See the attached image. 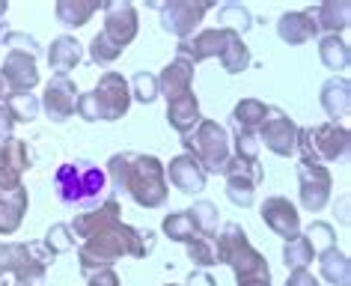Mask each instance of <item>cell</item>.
I'll return each instance as SVG.
<instances>
[{
    "instance_id": "obj_39",
    "label": "cell",
    "mask_w": 351,
    "mask_h": 286,
    "mask_svg": "<svg viewBox=\"0 0 351 286\" xmlns=\"http://www.w3.org/2000/svg\"><path fill=\"white\" fill-rule=\"evenodd\" d=\"M128 90H131V102L152 105V102H158V78L152 72H137L128 81Z\"/></svg>"
},
{
    "instance_id": "obj_9",
    "label": "cell",
    "mask_w": 351,
    "mask_h": 286,
    "mask_svg": "<svg viewBox=\"0 0 351 286\" xmlns=\"http://www.w3.org/2000/svg\"><path fill=\"white\" fill-rule=\"evenodd\" d=\"M93 102H95V110H99L101 123H117V119H122L131 108L128 78H122L119 72H104L93 90Z\"/></svg>"
},
{
    "instance_id": "obj_41",
    "label": "cell",
    "mask_w": 351,
    "mask_h": 286,
    "mask_svg": "<svg viewBox=\"0 0 351 286\" xmlns=\"http://www.w3.org/2000/svg\"><path fill=\"white\" fill-rule=\"evenodd\" d=\"M188 248V259L194 263L197 268H212V265H217V250H215V239H206V236H197L191 245H185Z\"/></svg>"
},
{
    "instance_id": "obj_5",
    "label": "cell",
    "mask_w": 351,
    "mask_h": 286,
    "mask_svg": "<svg viewBox=\"0 0 351 286\" xmlns=\"http://www.w3.org/2000/svg\"><path fill=\"white\" fill-rule=\"evenodd\" d=\"M351 150V134L346 126L337 123H322V126H310L298 132V146L295 155L301 164H333L348 158Z\"/></svg>"
},
{
    "instance_id": "obj_42",
    "label": "cell",
    "mask_w": 351,
    "mask_h": 286,
    "mask_svg": "<svg viewBox=\"0 0 351 286\" xmlns=\"http://www.w3.org/2000/svg\"><path fill=\"white\" fill-rule=\"evenodd\" d=\"M304 236L310 239L315 254H319V250H328V248H337V230H333L328 221H313L310 227H306Z\"/></svg>"
},
{
    "instance_id": "obj_20",
    "label": "cell",
    "mask_w": 351,
    "mask_h": 286,
    "mask_svg": "<svg viewBox=\"0 0 351 286\" xmlns=\"http://www.w3.org/2000/svg\"><path fill=\"white\" fill-rule=\"evenodd\" d=\"M194 75H197L194 63H188L185 57H173L170 63L161 69V75H155L158 95H164V99L170 102V99H179V95L194 93Z\"/></svg>"
},
{
    "instance_id": "obj_44",
    "label": "cell",
    "mask_w": 351,
    "mask_h": 286,
    "mask_svg": "<svg viewBox=\"0 0 351 286\" xmlns=\"http://www.w3.org/2000/svg\"><path fill=\"white\" fill-rule=\"evenodd\" d=\"M77 117L86 119V123H99V110H95V102H93V93H84L77 95Z\"/></svg>"
},
{
    "instance_id": "obj_10",
    "label": "cell",
    "mask_w": 351,
    "mask_h": 286,
    "mask_svg": "<svg viewBox=\"0 0 351 286\" xmlns=\"http://www.w3.org/2000/svg\"><path fill=\"white\" fill-rule=\"evenodd\" d=\"M298 132H301V126H298L283 108L268 105V117L259 128V146L265 143L268 152L280 155V158H289V155H295Z\"/></svg>"
},
{
    "instance_id": "obj_13",
    "label": "cell",
    "mask_w": 351,
    "mask_h": 286,
    "mask_svg": "<svg viewBox=\"0 0 351 286\" xmlns=\"http://www.w3.org/2000/svg\"><path fill=\"white\" fill-rule=\"evenodd\" d=\"M101 12H104L101 33L113 42V45L128 48L131 42L137 39V30H140L137 6L128 3V0H113V3H101Z\"/></svg>"
},
{
    "instance_id": "obj_53",
    "label": "cell",
    "mask_w": 351,
    "mask_h": 286,
    "mask_svg": "<svg viewBox=\"0 0 351 286\" xmlns=\"http://www.w3.org/2000/svg\"><path fill=\"white\" fill-rule=\"evenodd\" d=\"M164 286H176V283H164Z\"/></svg>"
},
{
    "instance_id": "obj_14",
    "label": "cell",
    "mask_w": 351,
    "mask_h": 286,
    "mask_svg": "<svg viewBox=\"0 0 351 286\" xmlns=\"http://www.w3.org/2000/svg\"><path fill=\"white\" fill-rule=\"evenodd\" d=\"M39 108L45 110V117L57 126H63L66 119H72L75 108H77V86H75L72 78H66V75L51 78L45 84V93H42V99H39Z\"/></svg>"
},
{
    "instance_id": "obj_51",
    "label": "cell",
    "mask_w": 351,
    "mask_h": 286,
    "mask_svg": "<svg viewBox=\"0 0 351 286\" xmlns=\"http://www.w3.org/2000/svg\"><path fill=\"white\" fill-rule=\"evenodd\" d=\"M6 95H10V90H6V84H3V78H0V105L6 102Z\"/></svg>"
},
{
    "instance_id": "obj_46",
    "label": "cell",
    "mask_w": 351,
    "mask_h": 286,
    "mask_svg": "<svg viewBox=\"0 0 351 286\" xmlns=\"http://www.w3.org/2000/svg\"><path fill=\"white\" fill-rule=\"evenodd\" d=\"M286 286H322V281L310 272V268H298V272H289Z\"/></svg>"
},
{
    "instance_id": "obj_11",
    "label": "cell",
    "mask_w": 351,
    "mask_h": 286,
    "mask_svg": "<svg viewBox=\"0 0 351 286\" xmlns=\"http://www.w3.org/2000/svg\"><path fill=\"white\" fill-rule=\"evenodd\" d=\"M298 197L304 212H322L330 203L333 176L324 164H301L298 161Z\"/></svg>"
},
{
    "instance_id": "obj_33",
    "label": "cell",
    "mask_w": 351,
    "mask_h": 286,
    "mask_svg": "<svg viewBox=\"0 0 351 286\" xmlns=\"http://www.w3.org/2000/svg\"><path fill=\"white\" fill-rule=\"evenodd\" d=\"M313 259H315V248L310 245V239H306L304 233L283 245V265L289 268V272H298V268H310Z\"/></svg>"
},
{
    "instance_id": "obj_29",
    "label": "cell",
    "mask_w": 351,
    "mask_h": 286,
    "mask_svg": "<svg viewBox=\"0 0 351 286\" xmlns=\"http://www.w3.org/2000/svg\"><path fill=\"white\" fill-rule=\"evenodd\" d=\"M101 10L99 0H60V3L54 6L57 12V21L66 24V27H84V24L93 21V15Z\"/></svg>"
},
{
    "instance_id": "obj_36",
    "label": "cell",
    "mask_w": 351,
    "mask_h": 286,
    "mask_svg": "<svg viewBox=\"0 0 351 286\" xmlns=\"http://www.w3.org/2000/svg\"><path fill=\"white\" fill-rule=\"evenodd\" d=\"M6 110H10V117H12V123L19 126V123H33V119L39 117V99L33 93L27 95H6Z\"/></svg>"
},
{
    "instance_id": "obj_50",
    "label": "cell",
    "mask_w": 351,
    "mask_h": 286,
    "mask_svg": "<svg viewBox=\"0 0 351 286\" xmlns=\"http://www.w3.org/2000/svg\"><path fill=\"white\" fill-rule=\"evenodd\" d=\"M6 33H10V24H6L3 19H0V45L6 42Z\"/></svg>"
},
{
    "instance_id": "obj_43",
    "label": "cell",
    "mask_w": 351,
    "mask_h": 286,
    "mask_svg": "<svg viewBox=\"0 0 351 286\" xmlns=\"http://www.w3.org/2000/svg\"><path fill=\"white\" fill-rule=\"evenodd\" d=\"M3 45H10V48H15V51H27V54H36V57H39V42L33 39V36H27V33L10 30V33H6V42H3Z\"/></svg>"
},
{
    "instance_id": "obj_12",
    "label": "cell",
    "mask_w": 351,
    "mask_h": 286,
    "mask_svg": "<svg viewBox=\"0 0 351 286\" xmlns=\"http://www.w3.org/2000/svg\"><path fill=\"white\" fill-rule=\"evenodd\" d=\"M0 78H3L10 95H27L39 86V63L36 54H27V51H15L10 48V54L3 57V66H0Z\"/></svg>"
},
{
    "instance_id": "obj_22",
    "label": "cell",
    "mask_w": 351,
    "mask_h": 286,
    "mask_svg": "<svg viewBox=\"0 0 351 286\" xmlns=\"http://www.w3.org/2000/svg\"><path fill=\"white\" fill-rule=\"evenodd\" d=\"M268 117V105L259 99H241L230 114V137H259V128Z\"/></svg>"
},
{
    "instance_id": "obj_7",
    "label": "cell",
    "mask_w": 351,
    "mask_h": 286,
    "mask_svg": "<svg viewBox=\"0 0 351 286\" xmlns=\"http://www.w3.org/2000/svg\"><path fill=\"white\" fill-rule=\"evenodd\" d=\"M265 170H262V161L259 155H235L223 170V179H226V197H230L232 206L239 209H250L253 200H256V188Z\"/></svg>"
},
{
    "instance_id": "obj_17",
    "label": "cell",
    "mask_w": 351,
    "mask_h": 286,
    "mask_svg": "<svg viewBox=\"0 0 351 286\" xmlns=\"http://www.w3.org/2000/svg\"><path fill=\"white\" fill-rule=\"evenodd\" d=\"M235 36L232 30H223V27H208V30H199L194 33L191 39L179 42L176 45V57H185L188 63H206V60H221L226 42H230Z\"/></svg>"
},
{
    "instance_id": "obj_45",
    "label": "cell",
    "mask_w": 351,
    "mask_h": 286,
    "mask_svg": "<svg viewBox=\"0 0 351 286\" xmlns=\"http://www.w3.org/2000/svg\"><path fill=\"white\" fill-rule=\"evenodd\" d=\"M86 286H122V281H119V274L113 272V268H101V272L86 277Z\"/></svg>"
},
{
    "instance_id": "obj_48",
    "label": "cell",
    "mask_w": 351,
    "mask_h": 286,
    "mask_svg": "<svg viewBox=\"0 0 351 286\" xmlns=\"http://www.w3.org/2000/svg\"><path fill=\"white\" fill-rule=\"evenodd\" d=\"M235 286H271V272L247 274V277H235Z\"/></svg>"
},
{
    "instance_id": "obj_27",
    "label": "cell",
    "mask_w": 351,
    "mask_h": 286,
    "mask_svg": "<svg viewBox=\"0 0 351 286\" xmlns=\"http://www.w3.org/2000/svg\"><path fill=\"white\" fill-rule=\"evenodd\" d=\"M81 60H84V45L75 36L51 39V45H48V66L54 69V75H66L69 78L72 69L81 66Z\"/></svg>"
},
{
    "instance_id": "obj_4",
    "label": "cell",
    "mask_w": 351,
    "mask_h": 286,
    "mask_svg": "<svg viewBox=\"0 0 351 286\" xmlns=\"http://www.w3.org/2000/svg\"><path fill=\"white\" fill-rule=\"evenodd\" d=\"M182 146L191 158L199 161V167L206 170V176H223L226 164L232 158V141L226 126H221L217 119L203 117L194 132L182 134Z\"/></svg>"
},
{
    "instance_id": "obj_21",
    "label": "cell",
    "mask_w": 351,
    "mask_h": 286,
    "mask_svg": "<svg viewBox=\"0 0 351 286\" xmlns=\"http://www.w3.org/2000/svg\"><path fill=\"white\" fill-rule=\"evenodd\" d=\"M319 102L324 108V114L330 119L328 123H337L342 126L348 119V110H351V84L346 75H333L322 84V93H319Z\"/></svg>"
},
{
    "instance_id": "obj_19",
    "label": "cell",
    "mask_w": 351,
    "mask_h": 286,
    "mask_svg": "<svg viewBox=\"0 0 351 286\" xmlns=\"http://www.w3.org/2000/svg\"><path fill=\"white\" fill-rule=\"evenodd\" d=\"M164 176H167V185L179 188L182 194H188V197L206 191V182H208L206 170L199 167V161L191 158L188 152L176 155V158H170V164H164Z\"/></svg>"
},
{
    "instance_id": "obj_1",
    "label": "cell",
    "mask_w": 351,
    "mask_h": 286,
    "mask_svg": "<svg viewBox=\"0 0 351 286\" xmlns=\"http://www.w3.org/2000/svg\"><path fill=\"white\" fill-rule=\"evenodd\" d=\"M108 185L110 191L131 197L140 209H161L170 197L164 176V161L146 152H117L108 158Z\"/></svg>"
},
{
    "instance_id": "obj_18",
    "label": "cell",
    "mask_w": 351,
    "mask_h": 286,
    "mask_svg": "<svg viewBox=\"0 0 351 286\" xmlns=\"http://www.w3.org/2000/svg\"><path fill=\"white\" fill-rule=\"evenodd\" d=\"M119 212H122L119 197H117V194H108L99 206H95V209H90V212H77V215H75V221L69 224V230H72V236H75V239H81V241H84V239L95 236V233H101V230L113 227L117 221H122V218H119Z\"/></svg>"
},
{
    "instance_id": "obj_47",
    "label": "cell",
    "mask_w": 351,
    "mask_h": 286,
    "mask_svg": "<svg viewBox=\"0 0 351 286\" xmlns=\"http://www.w3.org/2000/svg\"><path fill=\"white\" fill-rule=\"evenodd\" d=\"M185 286H217V281L208 272H203V268H194V272L188 274Z\"/></svg>"
},
{
    "instance_id": "obj_23",
    "label": "cell",
    "mask_w": 351,
    "mask_h": 286,
    "mask_svg": "<svg viewBox=\"0 0 351 286\" xmlns=\"http://www.w3.org/2000/svg\"><path fill=\"white\" fill-rule=\"evenodd\" d=\"M27 206H30V194L24 185L0 191V236H15L21 230Z\"/></svg>"
},
{
    "instance_id": "obj_38",
    "label": "cell",
    "mask_w": 351,
    "mask_h": 286,
    "mask_svg": "<svg viewBox=\"0 0 351 286\" xmlns=\"http://www.w3.org/2000/svg\"><path fill=\"white\" fill-rule=\"evenodd\" d=\"M217 27H223V30H232V33H239V36H244L250 27H253V19H250V12L244 10V6L239 3H230V6H221V12H217Z\"/></svg>"
},
{
    "instance_id": "obj_3",
    "label": "cell",
    "mask_w": 351,
    "mask_h": 286,
    "mask_svg": "<svg viewBox=\"0 0 351 286\" xmlns=\"http://www.w3.org/2000/svg\"><path fill=\"white\" fill-rule=\"evenodd\" d=\"M54 194L66 209L90 212L110 194L108 173H104V167L86 158L63 161L54 170Z\"/></svg>"
},
{
    "instance_id": "obj_32",
    "label": "cell",
    "mask_w": 351,
    "mask_h": 286,
    "mask_svg": "<svg viewBox=\"0 0 351 286\" xmlns=\"http://www.w3.org/2000/svg\"><path fill=\"white\" fill-rule=\"evenodd\" d=\"M161 230H164V236L170 239V241H179V245H191L199 233L194 227V221H191V215L188 209H182V212H170L167 218L161 221Z\"/></svg>"
},
{
    "instance_id": "obj_30",
    "label": "cell",
    "mask_w": 351,
    "mask_h": 286,
    "mask_svg": "<svg viewBox=\"0 0 351 286\" xmlns=\"http://www.w3.org/2000/svg\"><path fill=\"white\" fill-rule=\"evenodd\" d=\"M30 241H0V277H15L30 263Z\"/></svg>"
},
{
    "instance_id": "obj_16",
    "label": "cell",
    "mask_w": 351,
    "mask_h": 286,
    "mask_svg": "<svg viewBox=\"0 0 351 286\" xmlns=\"http://www.w3.org/2000/svg\"><path fill=\"white\" fill-rule=\"evenodd\" d=\"M259 215L265 221V227L283 241H292L295 236H301V212L286 197H280V194L265 197V203L259 206Z\"/></svg>"
},
{
    "instance_id": "obj_35",
    "label": "cell",
    "mask_w": 351,
    "mask_h": 286,
    "mask_svg": "<svg viewBox=\"0 0 351 286\" xmlns=\"http://www.w3.org/2000/svg\"><path fill=\"white\" fill-rule=\"evenodd\" d=\"M188 215H191V221H194V227H197L199 236H206V239H215V236H217L221 212H217V206H215V203L197 200V203L188 209Z\"/></svg>"
},
{
    "instance_id": "obj_24",
    "label": "cell",
    "mask_w": 351,
    "mask_h": 286,
    "mask_svg": "<svg viewBox=\"0 0 351 286\" xmlns=\"http://www.w3.org/2000/svg\"><path fill=\"white\" fill-rule=\"evenodd\" d=\"M277 36L286 45H306V42L319 39V24H315L313 12H283L277 19Z\"/></svg>"
},
{
    "instance_id": "obj_25",
    "label": "cell",
    "mask_w": 351,
    "mask_h": 286,
    "mask_svg": "<svg viewBox=\"0 0 351 286\" xmlns=\"http://www.w3.org/2000/svg\"><path fill=\"white\" fill-rule=\"evenodd\" d=\"M313 12L315 24H319V33L324 36H342L351 24V3L348 0H324Z\"/></svg>"
},
{
    "instance_id": "obj_52",
    "label": "cell",
    "mask_w": 351,
    "mask_h": 286,
    "mask_svg": "<svg viewBox=\"0 0 351 286\" xmlns=\"http://www.w3.org/2000/svg\"><path fill=\"white\" fill-rule=\"evenodd\" d=\"M0 286H12L10 281H6V277H0Z\"/></svg>"
},
{
    "instance_id": "obj_49",
    "label": "cell",
    "mask_w": 351,
    "mask_h": 286,
    "mask_svg": "<svg viewBox=\"0 0 351 286\" xmlns=\"http://www.w3.org/2000/svg\"><path fill=\"white\" fill-rule=\"evenodd\" d=\"M12 132H15V123H12L10 110H6V105H0V141H3V137H12Z\"/></svg>"
},
{
    "instance_id": "obj_6",
    "label": "cell",
    "mask_w": 351,
    "mask_h": 286,
    "mask_svg": "<svg viewBox=\"0 0 351 286\" xmlns=\"http://www.w3.org/2000/svg\"><path fill=\"white\" fill-rule=\"evenodd\" d=\"M215 250H217V263L230 265L235 277L271 272L265 254H259V250L250 245V236L241 224H223L215 236Z\"/></svg>"
},
{
    "instance_id": "obj_37",
    "label": "cell",
    "mask_w": 351,
    "mask_h": 286,
    "mask_svg": "<svg viewBox=\"0 0 351 286\" xmlns=\"http://www.w3.org/2000/svg\"><path fill=\"white\" fill-rule=\"evenodd\" d=\"M39 241H42V248H45L51 257H60V254H66V250H72L77 239L72 236L69 224H51L45 239H39Z\"/></svg>"
},
{
    "instance_id": "obj_2",
    "label": "cell",
    "mask_w": 351,
    "mask_h": 286,
    "mask_svg": "<svg viewBox=\"0 0 351 286\" xmlns=\"http://www.w3.org/2000/svg\"><path fill=\"white\" fill-rule=\"evenodd\" d=\"M158 239L152 230H140L131 224L117 221L113 227L95 233V236L84 239L77 245V265L81 274H95L101 268H113V263L122 257H134V259H146L155 250Z\"/></svg>"
},
{
    "instance_id": "obj_26",
    "label": "cell",
    "mask_w": 351,
    "mask_h": 286,
    "mask_svg": "<svg viewBox=\"0 0 351 286\" xmlns=\"http://www.w3.org/2000/svg\"><path fill=\"white\" fill-rule=\"evenodd\" d=\"M199 119H203V110H199L197 93H188V95H179V99L167 102V123H170V128H176L179 134L194 132L199 126Z\"/></svg>"
},
{
    "instance_id": "obj_34",
    "label": "cell",
    "mask_w": 351,
    "mask_h": 286,
    "mask_svg": "<svg viewBox=\"0 0 351 286\" xmlns=\"http://www.w3.org/2000/svg\"><path fill=\"white\" fill-rule=\"evenodd\" d=\"M221 66L226 69V75H241L250 69V48L244 45V36L235 33V36L226 42V48L221 54Z\"/></svg>"
},
{
    "instance_id": "obj_8",
    "label": "cell",
    "mask_w": 351,
    "mask_h": 286,
    "mask_svg": "<svg viewBox=\"0 0 351 286\" xmlns=\"http://www.w3.org/2000/svg\"><path fill=\"white\" fill-rule=\"evenodd\" d=\"M212 10H215V3H206V0H170V3L158 6L161 30L176 36L179 42H185L194 36L197 27L203 24V19Z\"/></svg>"
},
{
    "instance_id": "obj_28",
    "label": "cell",
    "mask_w": 351,
    "mask_h": 286,
    "mask_svg": "<svg viewBox=\"0 0 351 286\" xmlns=\"http://www.w3.org/2000/svg\"><path fill=\"white\" fill-rule=\"evenodd\" d=\"M315 263H319V274L324 283L330 286H351V259L346 250L339 248H328L315 254Z\"/></svg>"
},
{
    "instance_id": "obj_40",
    "label": "cell",
    "mask_w": 351,
    "mask_h": 286,
    "mask_svg": "<svg viewBox=\"0 0 351 286\" xmlns=\"http://www.w3.org/2000/svg\"><path fill=\"white\" fill-rule=\"evenodd\" d=\"M122 51H125V48L113 45V42L104 36V33H95V36L90 39V60H93L95 66H110V63H117V60L122 57Z\"/></svg>"
},
{
    "instance_id": "obj_15",
    "label": "cell",
    "mask_w": 351,
    "mask_h": 286,
    "mask_svg": "<svg viewBox=\"0 0 351 286\" xmlns=\"http://www.w3.org/2000/svg\"><path fill=\"white\" fill-rule=\"evenodd\" d=\"M33 167V152L27 141L21 137H3L0 141V191H10L19 188L24 173Z\"/></svg>"
},
{
    "instance_id": "obj_31",
    "label": "cell",
    "mask_w": 351,
    "mask_h": 286,
    "mask_svg": "<svg viewBox=\"0 0 351 286\" xmlns=\"http://www.w3.org/2000/svg\"><path fill=\"white\" fill-rule=\"evenodd\" d=\"M319 60L324 63V69H333V72L346 69L351 60L348 42L342 36H319Z\"/></svg>"
}]
</instances>
